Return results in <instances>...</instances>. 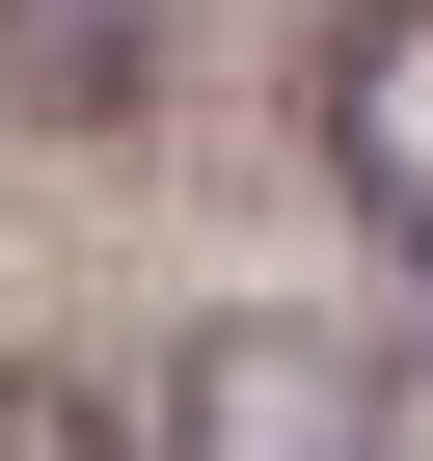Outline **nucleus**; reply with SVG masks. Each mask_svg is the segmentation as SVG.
<instances>
[{"instance_id": "f257e3e1", "label": "nucleus", "mask_w": 433, "mask_h": 461, "mask_svg": "<svg viewBox=\"0 0 433 461\" xmlns=\"http://www.w3.org/2000/svg\"><path fill=\"white\" fill-rule=\"evenodd\" d=\"M163 461H352V353L216 326V353H190V407H163Z\"/></svg>"}, {"instance_id": "f03ea898", "label": "nucleus", "mask_w": 433, "mask_h": 461, "mask_svg": "<svg viewBox=\"0 0 433 461\" xmlns=\"http://www.w3.org/2000/svg\"><path fill=\"white\" fill-rule=\"evenodd\" d=\"M0 82L28 109H136L163 82V0H0Z\"/></svg>"}, {"instance_id": "7ed1b4c3", "label": "nucleus", "mask_w": 433, "mask_h": 461, "mask_svg": "<svg viewBox=\"0 0 433 461\" xmlns=\"http://www.w3.org/2000/svg\"><path fill=\"white\" fill-rule=\"evenodd\" d=\"M0 461H163L109 380H55V353H0Z\"/></svg>"}]
</instances>
